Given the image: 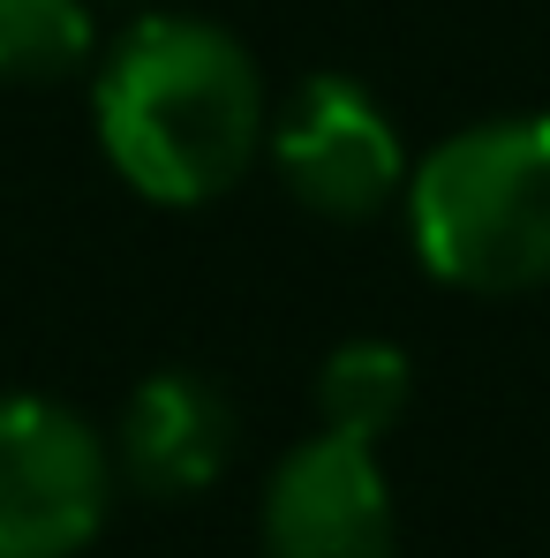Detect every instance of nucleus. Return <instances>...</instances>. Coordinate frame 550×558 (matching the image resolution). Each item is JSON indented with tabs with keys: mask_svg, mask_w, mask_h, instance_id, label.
<instances>
[{
	"mask_svg": "<svg viewBox=\"0 0 550 558\" xmlns=\"http://www.w3.org/2000/svg\"><path fill=\"white\" fill-rule=\"evenodd\" d=\"M113 468L98 430L38 392L0 400V558H76L106 529Z\"/></svg>",
	"mask_w": 550,
	"mask_h": 558,
	"instance_id": "obj_3",
	"label": "nucleus"
},
{
	"mask_svg": "<svg viewBox=\"0 0 550 558\" xmlns=\"http://www.w3.org/2000/svg\"><path fill=\"white\" fill-rule=\"evenodd\" d=\"M272 167L317 219H377L407 189L400 129L355 76H302L272 121Z\"/></svg>",
	"mask_w": 550,
	"mask_h": 558,
	"instance_id": "obj_4",
	"label": "nucleus"
},
{
	"mask_svg": "<svg viewBox=\"0 0 550 558\" xmlns=\"http://www.w3.org/2000/svg\"><path fill=\"white\" fill-rule=\"evenodd\" d=\"M98 151L144 204H211L272 136L265 76L242 38L204 15H144L106 46L91 84Z\"/></svg>",
	"mask_w": 550,
	"mask_h": 558,
	"instance_id": "obj_1",
	"label": "nucleus"
},
{
	"mask_svg": "<svg viewBox=\"0 0 550 558\" xmlns=\"http://www.w3.org/2000/svg\"><path fill=\"white\" fill-rule=\"evenodd\" d=\"M423 272L460 294H528L550 279V113H505L445 136L407 174Z\"/></svg>",
	"mask_w": 550,
	"mask_h": 558,
	"instance_id": "obj_2",
	"label": "nucleus"
},
{
	"mask_svg": "<svg viewBox=\"0 0 550 558\" xmlns=\"http://www.w3.org/2000/svg\"><path fill=\"white\" fill-rule=\"evenodd\" d=\"M234 461V408L211 377L159 371L121 408V475L151 498H196Z\"/></svg>",
	"mask_w": 550,
	"mask_h": 558,
	"instance_id": "obj_6",
	"label": "nucleus"
},
{
	"mask_svg": "<svg viewBox=\"0 0 550 558\" xmlns=\"http://www.w3.org/2000/svg\"><path fill=\"white\" fill-rule=\"evenodd\" d=\"M407 400H415V371H407V355L392 340H347L317 371V415H325V430L363 438V446H377L407 415Z\"/></svg>",
	"mask_w": 550,
	"mask_h": 558,
	"instance_id": "obj_7",
	"label": "nucleus"
},
{
	"mask_svg": "<svg viewBox=\"0 0 550 558\" xmlns=\"http://www.w3.org/2000/svg\"><path fill=\"white\" fill-rule=\"evenodd\" d=\"M91 0H0V84H61L91 69Z\"/></svg>",
	"mask_w": 550,
	"mask_h": 558,
	"instance_id": "obj_8",
	"label": "nucleus"
},
{
	"mask_svg": "<svg viewBox=\"0 0 550 558\" xmlns=\"http://www.w3.org/2000/svg\"><path fill=\"white\" fill-rule=\"evenodd\" d=\"M392 483L377 446L317 430L265 483V558H392Z\"/></svg>",
	"mask_w": 550,
	"mask_h": 558,
	"instance_id": "obj_5",
	"label": "nucleus"
}]
</instances>
